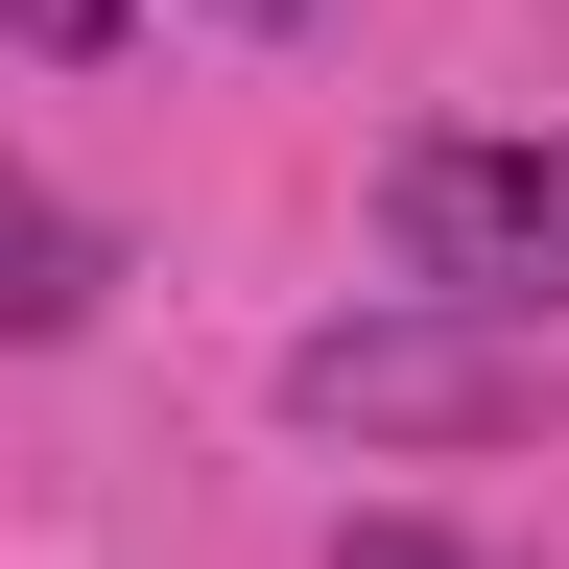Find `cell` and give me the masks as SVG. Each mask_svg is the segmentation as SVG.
<instances>
[{"instance_id":"6da1fadb","label":"cell","mask_w":569,"mask_h":569,"mask_svg":"<svg viewBox=\"0 0 569 569\" xmlns=\"http://www.w3.org/2000/svg\"><path fill=\"white\" fill-rule=\"evenodd\" d=\"M284 403L332 451H522L546 427V332H498V309H332L284 356Z\"/></svg>"},{"instance_id":"7a4b0ae2","label":"cell","mask_w":569,"mask_h":569,"mask_svg":"<svg viewBox=\"0 0 569 569\" xmlns=\"http://www.w3.org/2000/svg\"><path fill=\"white\" fill-rule=\"evenodd\" d=\"M380 238L427 309H569V142H475V119H427L403 167H380Z\"/></svg>"},{"instance_id":"3957f363","label":"cell","mask_w":569,"mask_h":569,"mask_svg":"<svg viewBox=\"0 0 569 569\" xmlns=\"http://www.w3.org/2000/svg\"><path fill=\"white\" fill-rule=\"evenodd\" d=\"M96 284H119V261H96V213H71L48 167H0V356H48V332H96Z\"/></svg>"},{"instance_id":"277c9868","label":"cell","mask_w":569,"mask_h":569,"mask_svg":"<svg viewBox=\"0 0 569 569\" xmlns=\"http://www.w3.org/2000/svg\"><path fill=\"white\" fill-rule=\"evenodd\" d=\"M332 569H498V546H451V522H332Z\"/></svg>"},{"instance_id":"5b68a950","label":"cell","mask_w":569,"mask_h":569,"mask_svg":"<svg viewBox=\"0 0 569 569\" xmlns=\"http://www.w3.org/2000/svg\"><path fill=\"white\" fill-rule=\"evenodd\" d=\"M213 24H332V0H213Z\"/></svg>"}]
</instances>
